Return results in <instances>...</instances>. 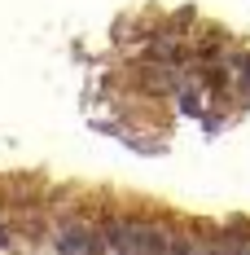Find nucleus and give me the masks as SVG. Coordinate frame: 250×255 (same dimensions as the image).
Here are the masks:
<instances>
[{"instance_id": "obj_1", "label": "nucleus", "mask_w": 250, "mask_h": 255, "mask_svg": "<svg viewBox=\"0 0 250 255\" xmlns=\"http://www.w3.org/2000/svg\"><path fill=\"white\" fill-rule=\"evenodd\" d=\"M105 242L114 247L119 255H167V233L150 229V225H114L105 233Z\"/></svg>"}, {"instance_id": "obj_2", "label": "nucleus", "mask_w": 250, "mask_h": 255, "mask_svg": "<svg viewBox=\"0 0 250 255\" xmlns=\"http://www.w3.org/2000/svg\"><path fill=\"white\" fill-rule=\"evenodd\" d=\"M0 247H9V229L4 225H0Z\"/></svg>"}]
</instances>
